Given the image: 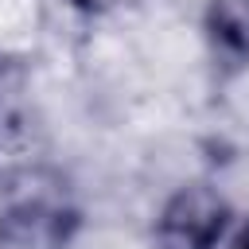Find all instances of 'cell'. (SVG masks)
<instances>
[{
  "label": "cell",
  "instance_id": "1",
  "mask_svg": "<svg viewBox=\"0 0 249 249\" xmlns=\"http://www.w3.org/2000/svg\"><path fill=\"white\" fill-rule=\"evenodd\" d=\"M230 218V202L214 187L187 183L156 214V249H218Z\"/></svg>",
  "mask_w": 249,
  "mask_h": 249
},
{
  "label": "cell",
  "instance_id": "2",
  "mask_svg": "<svg viewBox=\"0 0 249 249\" xmlns=\"http://www.w3.org/2000/svg\"><path fill=\"white\" fill-rule=\"evenodd\" d=\"M78 230V210L62 195L31 191L0 210V241L12 249H62Z\"/></svg>",
  "mask_w": 249,
  "mask_h": 249
},
{
  "label": "cell",
  "instance_id": "3",
  "mask_svg": "<svg viewBox=\"0 0 249 249\" xmlns=\"http://www.w3.org/2000/svg\"><path fill=\"white\" fill-rule=\"evenodd\" d=\"M202 43L222 78L249 70V0H206Z\"/></svg>",
  "mask_w": 249,
  "mask_h": 249
},
{
  "label": "cell",
  "instance_id": "4",
  "mask_svg": "<svg viewBox=\"0 0 249 249\" xmlns=\"http://www.w3.org/2000/svg\"><path fill=\"white\" fill-rule=\"evenodd\" d=\"M23 70L16 58H8L0 51V140L16 136L19 124H16V113H19V93H23Z\"/></svg>",
  "mask_w": 249,
  "mask_h": 249
},
{
  "label": "cell",
  "instance_id": "5",
  "mask_svg": "<svg viewBox=\"0 0 249 249\" xmlns=\"http://www.w3.org/2000/svg\"><path fill=\"white\" fill-rule=\"evenodd\" d=\"M230 249H249V222H245V226L233 233V245H230Z\"/></svg>",
  "mask_w": 249,
  "mask_h": 249
}]
</instances>
